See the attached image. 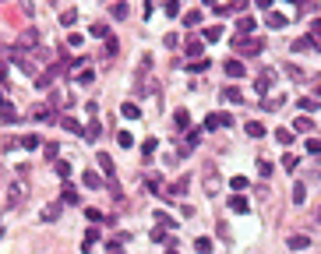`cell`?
<instances>
[{
  "label": "cell",
  "instance_id": "obj_1",
  "mask_svg": "<svg viewBox=\"0 0 321 254\" xmlns=\"http://www.w3.org/2000/svg\"><path fill=\"white\" fill-rule=\"evenodd\" d=\"M202 184H205V194H209V198L222 191V177H219V169H215L212 162L205 166V173H202Z\"/></svg>",
  "mask_w": 321,
  "mask_h": 254
},
{
  "label": "cell",
  "instance_id": "obj_2",
  "mask_svg": "<svg viewBox=\"0 0 321 254\" xmlns=\"http://www.w3.org/2000/svg\"><path fill=\"white\" fill-rule=\"evenodd\" d=\"M233 50L244 53V57H254L258 50H265V42H261V39H244V35H240V39H233Z\"/></svg>",
  "mask_w": 321,
  "mask_h": 254
},
{
  "label": "cell",
  "instance_id": "obj_3",
  "mask_svg": "<svg viewBox=\"0 0 321 254\" xmlns=\"http://www.w3.org/2000/svg\"><path fill=\"white\" fill-rule=\"evenodd\" d=\"M272 85H275V71L268 67V71H261V74H258V81H254V92H258V96H268V92H272Z\"/></svg>",
  "mask_w": 321,
  "mask_h": 254
},
{
  "label": "cell",
  "instance_id": "obj_4",
  "mask_svg": "<svg viewBox=\"0 0 321 254\" xmlns=\"http://www.w3.org/2000/svg\"><path fill=\"white\" fill-rule=\"evenodd\" d=\"M229 124H233L229 113H212V117H205V131H219V127H229Z\"/></svg>",
  "mask_w": 321,
  "mask_h": 254
},
{
  "label": "cell",
  "instance_id": "obj_5",
  "mask_svg": "<svg viewBox=\"0 0 321 254\" xmlns=\"http://www.w3.org/2000/svg\"><path fill=\"white\" fill-rule=\"evenodd\" d=\"M18 46H21V50L39 46V32H35V28H25V32H21V39H18Z\"/></svg>",
  "mask_w": 321,
  "mask_h": 254
},
{
  "label": "cell",
  "instance_id": "obj_6",
  "mask_svg": "<svg viewBox=\"0 0 321 254\" xmlns=\"http://www.w3.org/2000/svg\"><path fill=\"white\" fill-rule=\"evenodd\" d=\"M187 187H191V177H180V180H177V184H173L163 198H180V194H187Z\"/></svg>",
  "mask_w": 321,
  "mask_h": 254
},
{
  "label": "cell",
  "instance_id": "obj_7",
  "mask_svg": "<svg viewBox=\"0 0 321 254\" xmlns=\"http://www.w3.org/2000/svg\"><path fill=\"white\" fill-rule=\"evenodd\" d=\"M222 71H226L229 78H244V74H247V67L240 64V60H226V64H222Z\"/></svg>",
  "mask_w": 321,
  "mask_h": 254
},
{
  "label": "cell",
  "instance_id": "obj_8",
  "mask_svg": "<svg viewBox=\"0 0 321 254\" xmlns=\"http://www.w3.org/2000/svg\"><path fill=\"white\" fill-rule=\"evenodd\" d=\"M82 201V194H78L71 184H64V191H60V205H78Z\"/></svg>",
  "mask_w": 321,
  "mask_h": 254
},
{
  "label": "cell",
  "instance_id": "obj_9",
  "mask_svg": "<svg viewBox=\"0 0 321 254\" xmlns=\"http://www.w3.org/2000/svg\"><path fill=\"white\" fill-rule=\"evenodd\" d=\"M247 208H251V201H247V198H240V194H233V198H229V212H236V216H244Z\"/></svg>",
  "mask_w": 321,
  "mask_h": 254
},
{
  "label": "cell",
  "instance_id": "obj_10",
  "mask_svg": "<svg viewBox=\"0 0 321 254\" xmlns=\"http://www.w3.org/2000/svg\"><path fill=\"white\" fill-rule=\"evenodd\" d=\"M286 247H290V251H307V247H311V237L297 233V237H290V240H286Z\"/></svg>",
  "mask_w": 321,
  "mask_h": 254
},
{
  "label": "cell",
  "instance_id": "obj_11",
  "mask_svg": "<svg viewBox=\"0 0 321 254\" xmlns=\"http://www.w3.org/2000/svg\"><path fill=\"white\" fill-rule=\"evenodd\" d=\"M244 131H247V138H265V124L261 120H247Z\"/></svg>",
  "mask_w": 321,
  "mask_h": 254
},
{
  "label": "cell",
  "instance_id": "obj_12",
  "mask_svg": "<svg viewBox=\"0 0 321 254\" xmlns=\"http://www.w3.org/2000/svg\"><path fill=\"white\" fill-rule=\"evenodd\" d=\"M60 208H64L60 201H53V205H46V208H43V223H57V219H60Z\"/></svg>",
  "mask_w": 321,
  "mask_h": 254
},
{
  "label": "cell",
  "instance_id": "obj_13",
  "mask_svg": "<svg viewBox=\"0 0 321 254\" xmlns=\"http://www.w3.org/2000/svg\"><path fill=\"white\" fill-rule=\"evenodd\" d=\"M99 169H103V177H109V180H113V173H116V166H113V159H109L106 152H99Z\"/></svg>",
  "mask_w": 321,
  "mask_h": 254
},
{
  "label": "cell",
  "instance_id": "obj_14",
  "mask_svg": "<svg viewBox=\"0 0 321 254\" xmlns=\"http://www.w3.org/2000/svg\"><path fill=\"white\" fill-rule=\"evenodd\" d=\"M184 50H187V57H191V60H198V53H205V42H202V39H187V46H184Z\"/></svg>",
  "mask_w": 321,
  "mask_h": 254
},
{
  "label": "cell",
  "instance_id": "obj_15",
  "mask_svg": "<svg viewBox=\"0 0 321 254\" xmlns=\"http://www.w3.org/2000/svg\"><path fill=\"white\" fill-rule=\"evenodd\" d=\"M96 240H99V230H96V226H92V230H85V237H82V251L89 254V251L96 247Z\"/></svg>",
  "mask_w": 321,
  "mask_h": 254
},
{
  "label": "cell",
  "instance_id": "obj_16",
  "mask_svg": "<svg viewBox=\"0 0 321 254\" xmlns=\"http://www.w3.org/2000/svg\"><path fill=\"white\" fill-rule=\"evenodd\" d=\"M293 50H297V53H307V50H311V53H318V46H314V39H311V35L297 39V42H293Z\"/></svg>",
  "mask_w": 321,
  "mask_h": 254
},
{
  "label": "cell",
  "instance_id": "obj_17",
  "mask_svg": "<svg viewBox=\"0 0 321 254\" xmlns=\"http://www.w3.org/2000/svg\"><path fill=\"white\" fill-rule=\"evenodd\" d=\"M268 28H286L290 21H286V14H279V11H268V21H265Z\"/></svg>",
  "mask_w": 321,
  "mask_h": 254
},
{
  "label": "cell",
  "instance_id": "obj_18",
  "mask_svg": "<svg viewBox=\"0 0 321 254\" xmlns=\"http://www.w3.org/2000/svg\"><path fill=\"white\" fill-rule=\"evenodd\" d=\"M173 124H177V131H187V127H191V113L187 110H177L173 113Z\"/></svg>",
  "mask_w": 321,
  "mask_h": 254
},
{
  "label": "cell",
  "instance_id": "obj_19",
  "mask_svg": "<svg viewBox=\"0 0 321 254\" xmlns=\"http://www.w3.org/2000/svg\"><path fill=\"white\" fill-rule=\"evenodd\" d=\"M89 35H92V39H109V25L96 21V25H89Z\"/></svg>",
  "mask_w": 321,
  "mask_h": 254
},
{
  "label": "cell",
  "instance_id": "obj_20",
  "mask_svg": "<svg viewBox=\"0 0 321 254\" xmlns=\"http://www.w3.org/2000/svg\"><path fill=\"white\" fill-rule=\"evenodd\" d=\"M222 99L226 103H244V92H240L236 85H229V89H222Z\"/></svg>",
  "mask_w": 321,
  "mask_h": 254
},
{
  "label": "cell",
  "instance_id": "obj_21",
  "mask_svg": "<svg viewBox=\"0 0 321 254\" xmlns=\"http://www.w3.org/2000/svg\"><path fill=\"white\" fill-rule=\"evenodd\" d=\"M60 124H64V131H71V134H85V127H82V124H78L74 117H64Z\"/></svg>",
  "mask_w": 321,
  "mask_h": 254
},
{
  "label": "cell",
  "instance_id": "obj_22",
  "mask_svg": "<svg viewBox=\"0 0 321 254\" xmlns=\"http://www.w3.org/2000/svg\"><path fill=\"white\" fill-rule=\"evenodd\" d=\"M307 201V184L300 180V184H293V205H304Z\"/></svg>",
  "mask_w": 321,
  "mask_h": 254
},
{
  "label": "cell",
  "instance_id": "obj_23",
  "mask_svg": "<svg viewBox=\"0 0 321 254\" xmlns=\"http://www.w3.org/2000/svg\"><path fill=\"white\" fill-rule=\"evenodd\" d=\"M236 32H240V35L247 39V35L254 32V18H240V21H236Z\"/></svg>",
  "mask_w": 321,
  "mask_h": 254
},
{
  "label": "cell",
  "instance_id": "obj_24",
  "mask_svg": "<svg viewBox=\"0 0 321 254\" xmlns=\"http://www.w3.org/2000/svg\"><path fill=\"white\" fill-rule=\"evenodd\" d=\"M99 134H103V124H99V120H92V124L85 127V141H96Z\"/></svg>",
  "mask_w": 321,
  "mask_h": 254
},
{
  "label": "cell",
  "instance_id": "obj_25",
  "mask_svg": "<svg viewBox=\"0 0 321 254\" xmlns=\"http://www.w3.org/2000/svg\"><path fill=\"white\" fill-rule=\"evenodd\" d=\"M120 113H124L127 120H138V117H141V110H138V103H124V106H120Z\"/></svg>",
  "mask_w": 321,
  "mask_h": 254
},
{
  "label": "cell",
  "instance_id": "obj_26",
  "mask_svg": "<svg viewBox=\"0 0 321 254\" xmlns=\"http://www.w3.org/2000/svg\"><path fill=\"white\" fill-rule=\"evenodd\" d=\"M155 223L163 226V230H173V226H180V223H173V216H166V212H155Z\"/></svg>",
  "mask_w": 321,
  "mask_h": 254
},
{
  "label": "cell",
  "instance_id": "obj_27",
  "mask_svg": "<svg viewBox=\"0 0 321 254\" xmlns=\"http://www.w3.org/2000/svg\"><path fill=\"white\" fill-rule=\"evenodd\" d=\"M194 251H198V254H212V240H209V237H198V240H194Z\"/></svg>",
  "mask_w": 321,
  "mask_h": 254
},
{
  "label": "cell",
  "instance_id": "obj_28",
  "mask_svg": "<svg viewBox=\"0 0 321 254\" xmlns=\"http://www.w3.org/2000/svg\"><path fill=\"white\" fill-rule=\"evenodd\" d=\"M85 187H96V191L103 187V177L96 173V169H89V173H85Z\"/></svg>",
  "mask_w": 321,
  "mask_h": 254
},
{
  "label": "cell",
  "instance_id": "obj_29",
  "mask_svg": "<svg viewBox=\"0 0 321 254\" xmlns=\"http://www.w3.org/2000/svg\"><path fill=\"white\" fill-rule=\"evenodd\" d=\"M311 39H314V46L321 50V18H314V21H311Z\"/></svg>",
  "mask_w": 321,
  "mask_h": 254
},
{
  "label": "cell",
  "instance_id": "obj_30",
  "mask_svg": "<svg viewBox=\"0 0 321 254\" xmlns=\"http://www.w3.org/2000/svg\"><path fill=\"white\" fill-rule=\"evenodd\" d=\"M187 71L202 74V71H209V60H205V57H198V60H191V64H187Z\"/></svg>",
  "mask_w": 321,
  "mask_h": 254
},
{
  "label": "cell",
  "instance_id": "obj_31",
  "mask_svg": "<svg viewBox=\"0 0 321 254\" xmlns=\"http://www.w3.org/2000/svg\"><path fill=\"white\" fill-rule=\"evenodd\" d=\"M116 145H120V148H131V145H134V134H131V131H120V134H116Z\"/></svg>",
  "mask_w": 321,
  "mask_h": 254
},
{
  "label": "cell",
  "instance_id": "obj_32",
  "mask_svg": "<svg viewBox=\"0 0 321 254\" xmlns=\"http://www.w3.org/2000/svg\"><path fill=\"white\" fill-rule=\"evenodd\" d=\"M184 25H187V28L202 25V11H187V14H184Z\"/></svg>",
  "mask_w": 321,
  "mask_h": 254
},
{
  "label": "cell",
  "instance_id": "obj_33",
  "mask_svg": "<svg viewBox=\"0 0 321 254\" xmlns=\"http://www.w3.org/2000/svg\"><path fill=\"white\" fill-rule=\"evenodd\" d=\"M106 254H127V251H124V240H120V237L109 240V244H106Z\"/></svg>",
  "mask_w": 321,
  "mask_h": 254
},
{
  "label": "cell",
  "instance_id": "obj_34",
  "mask_svg": "<svg viewBox=\"0 0 321 254\" xmlns=\"http://www.w3.org/2000/svg\"><path fill=\"white\" fill-rule=\"evenodd\" d=\"M283 103H286V96H268V99H265L261 106H265V110H279Z\"/></svg>",
  "mask_w": 321,
  "mask_h": 254
},
{
  "label": "cell",
  "instance_id": "obj_35",
  "mask_svg": "<svg viewBox=\"0 0 321 254\" xmlns=\"http://www.w3.org/2000/svg\"><path fill=\"white\" fill-rule=\"evenodd\" d=\"M275 138H279V145H293V131H286V127H279Z\"/></svg>",
  "mask_w": 321,
  "mask_h": 254
},
{
  "label": "cell",
  "instance_id": "obj_36",
  "mask_svg": "<svg viewBox=\"0 0 321 254\" xmlns=\"http://www.w3.org/2000/svg\"><path fill=\"white\" fill-rule=\"evenodd\" d=\"M74 18H78V7H64V11H60V21H64V25H74Z\"/></svg>",
  "mask_w": 321,
  "mask_h": 254
},
{
  "label": "cell",
  "instance_id": "obj_37",
  "mask_svg": "<svg viewBox=\"0 0 321 254\" xmlns=\"http://www.w3.org/2000/svg\"><path fill=\"white\" fill-rule=\"evenodd\" d=\"M21 205V187H11V194H7V208H18Z\"/></svg>",
  "mask_w": 321,
  "mask_h": 254
},
{
  "label": "cell",
  "instance_id": "obj_38",
  "mask_svg": "<svg viewBox=\"0 0 321 254\" xmlns=\"http://www.w3.org/2000/svg\"><path fill=\"white\" fill-rule=\"evenodd\" d=\"M127 11H131L127 4H109V14L113 18H127Z\"/></svg>",
  "mask_w": 321,
  "mask_h": 254
},
{
  "label": "cell",
  "instance_id": "obj_39",
  "mask_svg": "<svg viewBox=\"0 0 321 254\" xmlns=\"http://www.w3.org/2000/svg\"><path fill=\"white\" fill-rule=\"evenodd\" d=\"M229 187H233V191H247V187H251V180H247V177H233V180H229Z\"/></svg>",
  "mask_w": 321,
  "mask_h": 254
},
{
  "label": "cell",
  "instance_id": "obj_40",
  "mask_svg": "<svg viewBox=\"0 0 321 254\" xmlns=\"http://www.w3.org/2000/svg\"><path fill=\"white\" fill-rule=\"evenodd\" d=\"M92 81H96V71L92 67H85L82 74H78V85H92Z\"/></svg>",
  "mask_w": 321,
  "mask_h": 254
},
{
  "label": "cell",
  "instance_id": "obj_41",
  "mask_svg": "<svg viewBox=\"0 0 321 254\" xmlns=\"http://www.w3.org/2000/svg\"><path fill=\"white\" fill-rule=\"evenodd\" d=\"M215 39H222V28H219V25L205 28V42H215Z\"/></svg>",
  "mask_w": 321,
  "mask_h": 254
},
{
  "label": "cell",
  "instance_id": "obj_42",
  "mask_svg": "<svg viewBox=\"0 0 321 254\" xmlns=\"http://www.w3.org/2000/svg\"><path fill=\"white\" fill-rule=\"evenodd\" d=\"M293 131H300V134H304V131H311V117H297V124H293Z\"/></svg>",
  "mask_w": 321,
  "mask_h": 254
},
{
  "label": "cell",
  "instance_id": "obj_43",
  "mask_svg": "<svg viewBox=\"0 0 321 254\" xmlns=\"http://www.w3.org/2000/svg\"><path fill=\"white\" fill-rule=\"evenodd\" d=\"M116 50H120V42L109 35V39H106V57H116Z\"/></svg>",
  "mask_w": 321,
  "mask_h": 254
},
{
  "label": "cell",
  "instance_id": "obj_44",
  "mask_svg": "<svg viewBox=\"0 0 321 254\" xmlns=\"http://www.w3.org/2000/svg\"><path fill=\"white\" fill-rule=\"evenodd\" d=\"M307 152H311V155H321V141H318V138H307Z\"/></svg>",
  "mask_w": 321,
  "mask_h": 254
},
{
  "label": "cell",
  "instance_id": "obj_45",
  "mask_svg": "<svg viewBox=\"0 0 321 254\" xmlns=\"http://www.w3.org/2000/svg\"><path fill=\"white\" fill-rule=\"evenodd\" d=\"M85 216H89V223H103V212L99 208H85Z\"/></svg>",
  "mask_w": 321,
  "mask_h": 254
},
{
  "label": "cell",
  "instance_id": "obj_46",
  "mask_svg": "<svg viewBox=\"0 0 321 254\" xmlns=\"http://www.w3.org/2000/svg\"><path fill=\"white\" fill-rule=\"evenodd\" d=\"M272 169H275V166H272V162H265V159H261V162H258V173H261V177H272Z\"/></svg>",
  "mask_w": 321,
  "mask_h": 254
},
{
  "label": "cell",
  "instance_id": "obj_47",
  "mask_svg": "<svg viewBox=\"0 0 321 254\" xmlns=\"http://www.w3.org/2000/svg\"><path fill=\"white\" fill-rule=\"evenodd\" d=\"M145 187H148V191H152V194H155V191H159V187H163V180H159V177H148V180H145Z\"/></svg>",
  "mask_w": 321,
  "mask_h": 254
},
{
  "label": "cell",
  "instance_id": "obj_48",
  "mask_svg": "<svg viewBox=\"0 0 321 254\" xmlns=\"http://www.w3.org/2000/svg\"><path fill=\"white\" fill-rule=\"evenodd\" d=\"M283 71H286L290 78H304V71H300V67H293V64H283Z\"/></svg>",
  "mask_w": 321,
  "mask_h": 254
},
{
  "label": "cell",
  "instance_id": "obj_49",
  "mask_svg": "<svg viewBox=\"0 0 321 254\" xmlns=\"http://www.w3.org/2000/svg\"><path fill=\"white\" fill-rule=\"evenodd\" d=\"M21 148H39V138H32V134H25V138H21Z\"/></svg>",
  "mask_w": 321,
  "mask_h": 254
},
{
  "label": "cell",
  "instance_id": "obj_50",
  "mask_svg": "<svg viewBox=\"0 0 321 254\" xmlns=\"http://www.w3.org/2000/svg\"><path fill=\"white\" fill-rule=\"evenodd\" d=\"M152 240H155V244H163V240H166V230H163V226H155V230H152Z\"/></svg>",
  "mask_w": 321,
  "mask_h": 254
},
{
  "label": "cell",
  "instance_id": "obj_51",
  "mask_svg": "<svg viewBox=\"0 0 321 254\" xmlns=\"http://www.w3.org/2000/svg\"><path fill=\"white\" fill-rule=\"evenodd\" d=\"M57 177H64V180L71 177V166H67V162H57Z\"/></svg>",
  "mask_w": 321,
  "mask_h": 254
},
{
  "label": "cell",
  "instance_id": "obj_52",
  "mask_svg": "<svg viewBox=\"0 0 321 254\" xmlns=\"http://www.w3.org/2000/svg\"><path fill=\"white\" fill-rule=\"evenodd\" d=\"M163 11H166V14H170V18H177V14H180V4H173V0H170V4H166V7H163Z\"/></svg>",
  "mask_w": 321,
  "mask_h": 254
},
{
  "label": "cell",
  "instance_id": "obj_53",
  "mask_svg": "<svg viewBox=\"0 0 321 254\" xmlns=\"http://www.w3.org/2000/svg\"><path fill=\"white\" fill-rule=\"evenodd\" d=\"M0 117H4V120H7V124H14V120H18V113H14V110H11V106H4V113H0Z\"/></svg>",
  "mask_w": 321,
  "mask_h": 254
},
{
  "label": "cell",
  "instance_id": "obj_54",
  "mask_svg": "<svg viewBox=\"0 0 321 254\" xmlns=\"http://www.w3.org/2000/svg\"><path fill=\"white\" fill-rule=\"evenodd\" d=\"M67 42H71V46L78 50V46H82V42H85V39H82V35H78V32H71V35H67Z\"/></svg>",
  "mask_w": 321,
  "mask_h": 254
},
{
  "label": "cell",
  "instance_id": "obj_55",
  "mask_svg": "<svg viewBox=\"0 0 321 254\" xmlns=\"http://www.w3.org/2000/svg\"><path fill=\"white\" fill-rule=\"evenodd\" d=\"M166 46H170V50H173V46H180V35H177V32H170V35H166Z\"/></svg>",
  "mask_w": 321,
  "mask_h": 254
},
{
  "label": "cell",
  "instance_id": "obj_56",
  "mask_svg": "<svg viewBox=\"0 0 321 254\" xmlns=\"http://www.w3.org/2000/svg\"><path fill=\"white\" fill-rule=\"evenodd\" d=\"M141 152H145V155H152V152H155V138H148V141L141 145Z\"/></svg>",
  "mask_w": 321,
  "mask_h": 254
},
{
  "label": "cell",
  "instance_id": "obj_57",
  "mask_svg": "<svg viewBox=\"0 0 321 254\" xmlns=\"http://www.w3.org/2000/svg\"><path fill=\"white\" fill-rule=\"evenodd\" d=\"M7 78V64H0V81H4Z\"/></svg>",
  "mask_w": 321,
  "mask_h": 254
},
{
  "label": "cell",
  "instance_id": "obj_58",
  "mask_svg": "<svg viewBox=\"0 0 321 254\" xmlns=\"http://www.w3.org/2000/svg\"><path fill=\"white\" fill-rule=\"evenodd\" d=\"M166 254H180V251H177V247H166Z\"/></svg>",
  "mask_w": 321,
  "mask_h": 254
},
{
  "label": "cell",
  "instance_id": "obj_59",
  "mask_svg": "<svg viewBox=\"0 0 321 254\" xmlns=\"http://www.w3.org/2000/svg\"><path fill=\"white\" fill-rule=\"evenodd\" d=\"M0 240H4V226H0Z\"/></svg>",
  "mask_w": 321,
  "mask_h": 254
},
{
  "label": "cell",
  "instance_id": "obj_60",
  "mask_svg": "<svg viewBox=\"0 0 321 254\" xmlns=\"http://www.w3.org/2000/svg\"><path fill=\"white\" fill-rule=\"evenodd\" d=\"M318 99H321V85H318Z\"/></svg>",
  "mask_w": 321,
  "mask_h": 254
}]
</instances>
